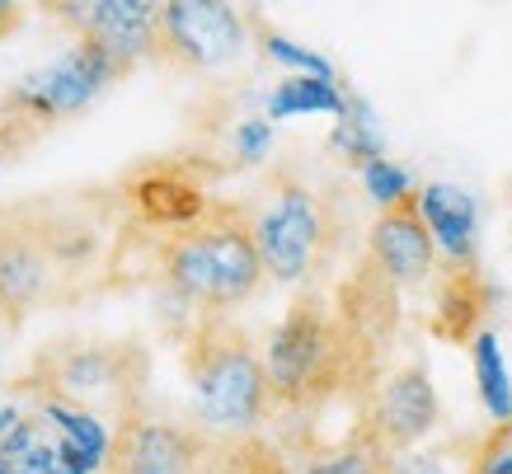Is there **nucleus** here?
Returning a JSON list of instances; mask_svg holds the SVG:
<instances>
[{
    "label": "nucleus",
    "mask_w": 512,
    "mask_h": 474,
    "mask_svg": "<svg viewBox=\"0 0 512 474\" xmlns=\"http://www.w3.org/2000/svg\"><path fill=\"white\" fill-rule=\"evenodd\" d=\"M160 273L165 287L202 315L240 310L268 277L254 245V221L235 207H202L188 216L160 249Z\"/></svg>",
    "instance_id": "f257e3e1"
},
{
    "label": "nucleus",
    "mask_w": 512,
    "mask_h": 474,
    "mask_svg": "<svg viewBox=\"0 0 512 474\" xmlns=\"http://www.w3.org/2000/svg\"><path fill=\"white\" fill-rule=\"evenodd\" d=\"M188 385H193L198 432L226 446L254 437V428L264 423L268 404H273L264 357L249 348L245 334H235L217 315L202 324L188 348Z\"/></svg>",
    "instance_id": "f03ea898"
},
{
    "label": "nucleus",
    "mask_w": 512,
    "mask_h": 474,
    "mask_svg": "<svg viewBox=\"0 0 512 474\" xmlns=\"http://www.w3.org/2000/svg\"><path fill=\"white\" fill-rule=\"evenodd\" d=\"M348 367H353L348 324L315 296L296 301L268 334L264 371L278 404H315V399L334 395Z\"/></svg>",
    "instance_id": "7ed1b4c3"
},
{
    "label": "nucleus",
    "mask_w": 512,
    "mask_h": 474,
    "mask_svg": "<svg viewBox=\"0 0 512 474\" xmlns=\"http://www.w3.org/2000/svg\"><path fill=\"white\" fill-rule=\"evenodd\" d=\"M249 221H254V245L264 259V273L282 287L311 282L334 245L329 202L301 179H278L268 202Z\"/></svg>",
    "instance_id": "20e7f679"
},
{
    "label": "nucleus",
    "mask_w": 512,
    "mask_h": 474,
    "mask_svg": "<svg viewBox=\"0 0 512 474\" xmlns=\"http://www.w3.org/2000/svg\"><path fill=\"white\" fill-rule=\"evenodd\" d=\"M33 376L43 381L47 399H57V404H71L85 413H118V423L137 418V348H118V343L52 348L33 362Z\"/></svg>",
    "instance_id": "39448f33"
},
{
    "label": "nucleus",
    "mask_w": 512,
    "mask_h": 474,
    "mask_svg": "<svg viewBox=\"0 0 512 474\" xmlns=\"http://www.w3.org/2000/svg\"><path fill=\"white\" fill-rule=\"evenodd\" d=\"M113 80H123L118 62H113L109 52H99L94 43L80 38V43L71 47V52H62L57 62L29 71L15 90L5 94L0 108H10L15 118H24V123H33L38 132H47L52 123H66V118L85 113L99 94L109 90Z\"/></svg>",
    "instance_id": "423d86ee"
},
{
    "label": "nucleus",
    "mask_w": 512,
    "mask_h": 474,
    "mask_svg": "<svg viewBox=\"0 0 512 474\" xmlns=\"http://www.w3.org/2000/svg\"><path fill=\"white\" fill-rule=\"evenodd\" d=\"M249 52V24L235 0H165L160 62L179 71H226Z\"/></svg>",
    "instance_id": "0eeeda50"
},
{
    "label": "nucleus",
    "mask_w": 512,
    "mask_h": 474,
    "mask_svg": "<svg viewBox=\"0 0 512 474\" xmlns=\"http://www.w3.org/2000/svg\"><path fill=\"white\" fill-rule=\"evenodd\" d=\"M66 24L94 43L99 52H109L118 71L151 62L160 52V19H165V0H71L66 5Z\"/></svg>",
    "instance_id": "6e6552de"
},
{
    "label": "nucleus",
    "mask_w": 512,
    "mask_h": 474,
    "mask_svg": "<svg viewBox=\"0 0 512 474\" xmlns=\"http://www.w3.org/2000/svg\"><path fill=\"white\" fill-rule=\"evenodd\" d=\"M62 277V240L47 226H0V315L24 320Z\"/></svg>",
    "instance_id": "1a4fd4ad"
},
{
    "label": "nucleus",
    "mask_w": 512,
    "mask_h": 474,
    "mask_svg": "<svg viewBox=\"0 0 512 474\" xmlns=\"http://www.w3.org/2000/svg\"><path fill=\"white\" fill-rule=\"evenodd\" d=\"M437 423H442V399H437V385L423 362H404L376 385L367 432L386 446L390 456L419 446Z\"/></svg>",
    "instance_id": "9d476101"
},
{
    "label": "nucleus",
    "mask_w": 512,
    "mask_h": 474,
    "mask_svg": "<svg viewBox=\"0 0 512 474\" xmlns=\"http://www.w3.org/2000/svg\"><path fill=\"white\" fill-rule=\"evenodd\" d=\"M212 451L207 432H188L156 418H127L113 437V474H198L202 456Z\"/></svg>",
    "instance_id": "9b49d317"
},
{
    "label": "nucleus",
    "mask_w": 512,
    "mask_h": 474,
    "mask_svg": "<svg viewBox=\"0 0 512 474\" xmlns=\"http://www.w3.org/2000/svg\"><path fill=\"white\" fill-rule=\"evenodd\" d=\"M367 249H372L376 277H386L390 287H400V291L428 287L433 273H437V259H442L414 202L390 207V212H376L372 235H367Z\"/></svg>",
    "instance_id": "f8f14e48"
},
{
    "label": "nucleus",
    "mask_w": 512,
    "mask_h": 474,
    "mask_svg": "<svg viewBox=\"0 0 512 474\" xmlns=\"http://www.w3.org/2000/svg\"><path fill=\"white\" fill-rule=\"evenodd\" d=\"M414 207H419L423 226L433 235L437 254H442L456 273H470L475 259H480V198L461 184L433 179V184H419Z\"/></svg>",
    "instance_id": "ddd939ff"
},
{
    "label": "nucleus",
    "mask_w": 512,
    "mask_h": 474,
    "mask_svg": "<svg viewBox=\"0 0 512 474\" xmlns=\"http://www.w3.org/2000/svg\"><path fill=\"white\" fill-rule=\"evenodd\" d=\"M343 104H348V90L339 80H325V76H287L268 90V104H264V118L273 123H287V118H339Z\"/></svg>",
    "instance_id": "4468645a"
},
{
    "label": "nucleus",
    "mask_w": 512,
    "mask_h": 474,
    "mask_svg": "<svg viewBox=\"0 0 512 474\" xmlns=\"http://www.w3.org/2000/svg\"><path fill=\"white\" fill-rule=\"evenodd\" d=\"M470 371H475V390H480L484 413L494 418L498 428H512V371L494 329H475V338H470Z\"/></svg>",
    "instance_id": "2eb2a0df"
},
{
    "label": "nucleus",
    "mask_w": 512,
    "mask_h": 474,
    "mask_svg": "<svg viewBox=\"0 0 512 474\" xmlns=\"http://www.w3.org/2000/svg\"><path fill=\"white\" fill-rule=\"evenodd\" d=\"M329 146H334V151H339L353 169L372 165V160H381V155H386L381 113L372 108V99H367V94H353V90H348V104H343V113L334 118Z\"/></svg>",
    "instance_id": "dca6fc26"
},
{
    "label": "nucleus",
    "mask_w": 512,
    "mask_h": 474,
    "mask_svg": "<svg viewBox=\"0 0 512 474\" xmlns=\"http://www.w3.org/2000/svg\"><path fill=\"white\" fill-rule=\"evenodd\" d=\"M390 470V451L376 442L372 432H362L357 442L339 446V451H325V456L306 460L296 474H386Z\"/></svg>",
    "instance_id": "f3484780"
},
{
    "label": "nucleus",
    "mask_w": 512,
    "mask_h": 474,
    "mask_svg": "<svg viewBox=\"0 0 512 474\" xmlns=\"http://www.w3.org/2000/svg\"><path fill=\"white\" fill-rule=\"evenodd\" d=\"M357 184H362V193H367V202H372L376 212L404 207V202H414V193H419L414 174H409L400 160H390V155H381V160L357 169Z\"/></svg>",
    "instance_id": "a211bd4d"
},
{
    "label": "nucleus",
    "mask_w": 512,
    "mask_h": 474,
    "mask_svg": "<svg viewBox=\"0 0 512 474\" xmlns=\"http://www.w3.org/2000/svg\"><path fill=\"white\" fill-rule=\"evenodd\" d=\"M217 474H296V470L268 442L245 437V442H231L217 451Z\"/></svg>",
    "instance_id": "6ab92c4d"
},
{
    "label": "nucleus",
    "mask_w": 512,
    "mask_h": 474,
    "mask_svg": "<svg viewBox=\"0 0 512 474\" xmlns=\"http://www.w3.org/2000/svg\"><path fill=\"white\" fill-rule=\"evenodd\" d=\"M259 47H264L268 62L287 66L292 76H325V80H339V71H334V62H329V57H320V52H311V47L292 43L287 33L264 29V33H259Z\"/></svg>",
    "instance_id": "aec40b11"
},
{
    "label": "nucleus",
    "mask_w": 512,
    "mask_h": 474,
    "mask_svg": "<svg viewBox=\"0 0 512 474\" xmlns=\"http://www.w3.org/2000/svg\"><path fill=\"white\" fill-rule=\"evenodd\" d=\"M273 141H278V132H273V118H245V123H235L231 132V151L240 165H264L268 151H273Z\"/></svg>",
    "instance_id": "412c9836"
},
{
    "label": "nucleus",
    "mask_w": 512,
    "mask_h": 474,
    "mask_svg": "<svg viewBox=\"0 0 512 474\" xmlns=\"http://www.w3.org/2000/svg\"><path fill=\"white\" fill-rule=\"evenodd\" d=\"M386 474H451L447 456H437V451H414V456H390V470Z\"/></svg>",
    "instance_id": "4be33fe9"
},
{
    "label": "nucleus",
    "mask_w": 512,
    "mask_h": 474,
    "mask_svg": "<svg viewBox=\"0 0 512 474\" xmlns=\"http://www.w3.org/2000/svg\"><path fill=\"white\" fill-rule=\"evenodd\" d=\"M470 474H512V446H498V451H489V456H484Z\"/></svg>",
    "instance_id": "5701e85b"
},
{
    "label": "nucleus",
    "mask_w": 512,
    "mask_h": 474,
    "mask_svg": "<svg viewBox=\"0 0 512 474\" xmlns=\"http://www.w3.org/2000/svg\"><path fill=\"white\" fill-rule=\"evenodd\" d=\"M24 24V0H0V43Z\"/></svg>",
    "instance_id": "b1692460"
},
{
    "label": "nucleus",
    "mask_w": 512,
    "mask_h": 474,
    "mask_svg": "<svg viewBox=\"0 0 512 474\" xmlns=\"http://www.w3.org/2000/svg\"><path fill=\"white\" fill-rule=\"evenodd\" d=\"M38 5H47V0H38Z\"/></svg>",
    "instance_id": "393cba45"
}]
</instances>
